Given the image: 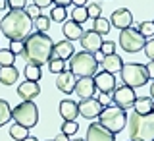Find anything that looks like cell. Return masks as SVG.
Instances as JSON below:
<instances>
[{
  "mask_svg": "<svg viewBox=\"0 0 154 141\" xmlns=\"http://www.w3.org/2000/svg\"><path fill=\"white\" fill-rule=\"evenodd\" d=\"M71 19H73L75 23H85L87 19H89V16H87V6H75L73 12H71Z\"/></svg>",
  "mask_w": 154,
  "mask_h": 141,
  "instance_id": "28",
  "label": "cell"
},
{
  "mask_svg": "<svg viewBox=\"0 0 154 141\" xmlns=\"http://www.w3.org/2000/svg\"><path fill=\"white\" fill-rule=\"evenodd\" d=\"M150 99H154V79H152V85H150Z\"/></svg>",
  "mask_w": 154,
  "mask_h": 141,
  "instance_id": "49",
  "label": "cell"
},
{
  "mask_svg": "<svg viewBox=\"0 0 154 141\" xmlns=\"http://www.w3.org/2000/svg\"><path fill=\"white\" fill-rule=\"evenodd\" d=\"M29 135V130L27 128H23V126H19V124H14V126H10V137L12 139H16V141H23Z\"/></svg>",
  "mask_w": 154,
  "mask_h": 141,
  "instance_id": "26",
  "label": "cell"
},
{
  "mask_svg": "<svg viewBox=\"0 0 154 141\" xmlns=\"http://www.w3.org/2000/svg\"><path fill=\"white\" fill-rule=\"evenodd\" d=\"M144 43L146 39L139 33L137 27H127L119 33V46L125 52H139L141 48H144Z\"/></svg>",
  "mask_w": 154,
  "mask_h": 141,
  "instance_id": "8",
  "label": "cell"
},
{
  "mask_svg": "<svg viewBox=\"0 0 154 141\" xmlns=\"http://www.w3.org/2000/svg\"><path fill=\"white\" fill-rule=\"evenodd\" d=\"M23 141H38V139H37V137H31V135H27V137L23 139Z\"/></svg>",
  "mask_w": 154,
  "mask_h": 141,
  "instance_id": "50",
  "label": "cell"
},
{
  "mask_svg": "<svg viewBox=\"0 0 154 141\" xmlns=\"http://www.w3.org/2000/svg\"><path fill=\"white\" fill-rule=\"evenodd\" d=\"M12 120L23 128L31 130L35 128L37 122H38V108L33 101H23L19 103L16 108H12Z\"/></svg>",
  "mask_w": 154,
  "mask_h": 141,
  "instance_id": "6",
  "label": "cell"
},
{
  "mask_svg": "<svg viewBox=\"0 0 154 141\" xmlns=\"http://www.w3.org/2000/svg\"><path fill=\"white\" fill-rule=\"evenodd\" d=\"M122 79H123V85L131 87V89H137V87H143L148 83V72L146 68L139 62H129V64H123L122 66Z\"/></svg>",
  "mask_w": 154,
  "mask_h": 141,
  "instance_id": "7",
  "label": "cell"
},
{
  "mask_svg": "<svg viewBox=\"0 0 154 141\" xmlns=\"http://www.w3.org/2000/svg\"><path fill=\"white\" fill-rule=\"evenodd\" d=\"M81 46H83L85 52H91V54H94L96 50H100V46H102V35H98V33H94L93 29H89V31H83V35H81Z\"/></svg>",
  "mask_w": 154,
  "mask_h": 141,
  "instance_id": "13",
  "label": "cell"
},
{
  "mask_svg": "<svg viewBox=\"0 0 154 141\" xmlns=\"http://www.w3.org/2000/svg\"><path fill=\"white\" fill-rule=\"evenodd\" d=\"M144 68H146V72H148V79H154V62H150V64H146Z\"/></svg>",
  "mask_w": 154,
  "mask_h": 141,
  "instance_id": "44",
  "label": "cell"
},
{
  "mask_svg": "<svg viewBox=\"0 0 154 141\" xmlns=\"http://www.w3.org/2000/svg\"><path fill=\"white\" fill-rule=\"evenodd\" d=\"M98 124L104 126L106 130H110L114 135L123 132L125 130V124H127V114L125 110L118 108V106L110 104V106H104L102 112L98 114Z\"/></svg>",
  "mask_w": 154,
  "mask_h": 141,
  "instance_id": "5",
  "label": "cell"
},
{
  "mask_svg": "<svg viewBox=\"0 0 154 141\" xmlns=\"http://www.w3.org/2000/svg\"><path fill=\"white\" fill-rule=\"evenodd\" d=\"M77 130H79V124H77L75 120H64V124H62V133H66L67 137L75 135Z\"/></svg>",
  "mask_w": 154,
  "mask_h": 141,
  "instance_id": "32",
  "label": "cell"
},
{
  "mask_svg": "<svg viewBox=\"0 0 154 141\" xmlns=\"http://www.w3.org/2000/svg\"><path fill=\"white\" fill-rule=\"evenodd\" d=\"M52 4H54V6H60V8H66V6L71 4V0H52Z\"/></svg>",
  "mask_w": 154,
  "mask_h": 141,
  "instance_id": "43",
  "label": "cell"
},
{
  "mask_svg": "<svg viewBox=\"0 0 154 141\" xmlns=\"http://www.w3.org/2000/svg\"><path fill=\"white\" fill-rule=\"evenodd\" d=\"M110 19L106 18H96L94 23H93V31L98 33V35H106V33H110Z\"/></svg>",
  "mask_w": 154,
  "mask_h": 141,
  "instance_id": "25",
  "label": "cell"
},
{
  "mask_svg": "<svg viewBox=\"0 0 154 141\" xmlns=\"http://www.w3.org/2000/svg\"><path fill=\"white\" fill-rule=\"evenodd\" d=\"M33 31V19L25 10H10L0 21V33L10 41H25Z\"/></svg>",
  "mask_w": 154,
  "mask_h": 141,
  "instance_id": "2",
  "label": "cell"
},
{
  "mask_svg": "<svg viewBox=\"0 0 154 141\" xmlns=\"http://www.w3.org/2000/svg\"><path fill=\"white\" fill-rule=\"evenodd\" d=\"M35 29H37V33H48V29H50V18L41 14L35 19Z\"/></svg>",
  "mask_w": 154,
  "mask_h": 141,
  "instance_id": "29",
  "label": "cell"
},
{
  "mask_svg": "<svg viewBox=\"0 0 154 141\" xmlns=\"http://www.w3.org/2000/svg\"><path fill=\"white\" fill-rule=\"evenodd\" d=\"M144 54H146V58L150 62H154V39H148L146 43H144Z\"/></svg>",
  "mask_w": 154,
  "mask_h": 141,
  "instance_id": "36",
  "label": "cell"
},
{
  "mask_svg": "<svg viewBox=\"0 0 154 141\" xmlns=\"http://www.w3.org/2000/svg\"><path fill=\"white\" fill-rule=\"evenodd\" d=\"M54 141H69V137H67L66 133H62V132H60V133H58L56 137H54Z\"/></svg>",
  "mask_w": 154,
  "mask_h": 141,
  "instance_id": "45",
  "label": "cell"
},
{
  "mask_svg": "<svg viewBox=\"0 0 154 141\" xmlns=\"http://www.w3.org/2000/svg\"><path fill=\"white\" fill-rule=\"evenodd\" d=\"M98 62L94 60V56L91 52H75L69 58V72L75 77H93L98 72Z\"/></svg>",
  "mask_w": 154,
  "mask_h": 141,
  "instance_id": "4",
  "label": "cell"
},
{
  "mask_svg": "<svg viewBox=\"0 0 154 141\" xmlns=\"http://www.w3.org/2000/svg\"><path fill=\"white\" fill-rule=\"evenodd\" d=\"M85 141H116V135L110 130H106L104 126H100L98 122H93L87 128Z\"/></svg>",
  "mask_w": 154,
  "mask_h": 141,
  "instance_id": "10",
  "label": "cell"
},
{
  "mask_svg": "<svg viewBox=\"0 0 154 141\" xmlns=\"http://www.w3.org/2000/svg\"><path fill=\"white\" fill-rule=\"evenodd\" d=\"M31 4H35V6H38V8H48V6H50V4H52V0H33V2Z\"/></svg>",
  "mask_w": 154,
  "mask_h": 141,
  "instance_id": "42",
  "label": "cell"
},
{
  "mask_svg": "<svg viewBox=\"0 0 154 141\" xmlns=\"http://www.w3.org/2000/svg\"><path fill=\"white\" fill-rule=\"evenodd\" d=\"M152 112H154V103H152Z\"/></svg>",
  "mask_w": 154,
  "mask_h": 141,
  "instance_id": "52",
  "label": "cell"
},
{
  "mask_svg": "<svg viewBox=\"0 0 154 141\" xmlns=\"http://www.w3.org/2000/svg\"><path fill=\"white\" fill-rule=\"evenodd\" d=\"M25 14L31 19H37L42 12H41V8H38V6H35V4H27V6H25Z\"/></svg>",
  "mask_w": 154,
  "mask_h": 141,
  "instance_id": "37",
  "label": "cell"
},
{
  "mask_svg": "<svg viewBox=\"0 0 154 141\" xmlns=\"http://www.w3.org/2000/svg\"><path fill=\"white\" fill-rule=\"evenodd\" d=\"M52 48H54V41L46 33H31L25 41H23V60L25 64H35L42 66L48 64L52 58Z\"/></svg>",
  "mask_w": 154,
  "mask_h": 141,
  "instance_id": "1",
  "label": "cell"
},
{
  "mask_svg": "<svg viewBox=\"0 0 154 141\" xmlns=\"http://www.w3.org/2000/svg\"><path fill=\"white\" fill-rule=\"evenodd\" d=\"M8 6L10 10H25L27 0H8Z\"/></svg>",
  "mask_w": 154,
  "mask_h": 141,
  "instance_id": "39",
  "label": "cell"
},
{
  "mask_svg": "<svg viewBox=\"0 0 154 141\" xmlns=\"http://www.w3.org/2000/svg\"><path fill=\"white\" fill-rule=\"evenodd\" d=\"M93 81H94V87L100 91V93H112L116 89V75L108 74V72H96L93 75Z\"/></svg>",
  "mask_w": 154,
  "mask_h": 141,
  "instance_id": "14",
  "label": "cell"
},
{
  "mask_svg": "<svg viewBox=\"0 0 154 141\" xmlns=\"http://www.w3.org/2000/svg\"><path fill=\"white\" fill-rule=\"evenodd\" d=\"M62 33H64V37L67 41H79L81 35H83V27H81L79 23H75L73 19H69V21H64Z\"/></svg>",
  "mask_w": 154,
  "mask_h": 141,
  "instance_id": "21",
  "label": "cell"
},
{
  "mask_svg": "<svg viewBox=\"0 0 154 141\" xmlns=\"http://www.w3.org/2000/svg\"><path fill=\"white\" fill-rule=\"evenodd\" d=\"M16 54L10 48H0V66H14Z\"/></svg>",
  "mask_w": 154,
  "mask_h": 141,
  "instance_id": "30",
  "label": "cell"
},
{
  "mask_svg": "<svg viewBox=\"0 0 154 141\" xmlns=\"http://www.w3.org/2000/svg\"><path fill=\"white\" fill-rule=\"evenodd\" d=\"M41 75H42L41 66H35V64H27L25 66V77H27L29 81H37V83H38Z\"/></svg>",
  "mask_w": 154,
  "mask_h": 141,
  "instance_id": "27",
  "label": "cell"
},
{
  "mask_svg": "<svg viewBox=\"0 0 154 141\" xmlns=\"http://www.w3.org/2000/svg\"><path fill=\"white\" fill-rule=\"evenodd\" d=\"M60 116L64 120H75L79 116V106H77L75 101H69V99L62 101L60 103Z\"/></svg>",
  "mask_w": 154,
  "mask_h": 141,
  "instance_id": "20",
  "label": "cell"
},
{
  "mask_svg": "<svg viewBox=\"0 0 154 141\" xmlns=\"http://www.w3.org/2000/svg\"><path fill=\"white\" fill-rule=\"evenodd\" d=\"M87 2H89V0H71V4H75V6H85Z\"/></svg>",
  "mask_w": 154,
  "mask_h": 141,
  "instance_id": "48",
  "label": "cell"
},
{
  "mask_svg": "<svg viewBox=\"0 0 154 141\" xmlns=\"http://www.w3.org/2000/svg\"><path fill=\"white\" fill-rule=\"evenodd\" d=\"M48 70L52 72V74H62V72L66 70V62L60 60V58H50V62H48Z\"/></svg>",
  "mask_w": 154,
  "mask_h": 141,
  "instance_id": "34",
  "label": "cell"
},
{
  "mask_svg": "<svg viewBox=\"0 0 154 141\" xmlns=\"http://www.w3.org/2000/svg\"><path fill=\"white\" fill-rule=\"evenodd\" d=\"M100 66L104 68V72H108V74L116 75L118 72H122L123 60H122V56H118V54L114 52V54H108V56H104V60L100 62Z\"/></svg>",
  "mask_w": 154,
  "mask_h": 141,
  "instance_id": "19",
  "label": "cell"
},
{
  "mask_svg": "<svg viewBox=\"0 0 154 141\" xmlns=\"http://www.w3.org/2000/svg\"><path fill=\"white\" fill-rule=\"evenodd\" d=\"M98 103L102 106H110V104H112V95H110V93H100L98 95Z\"/></svg>",
  "mask_w": 154,
  "mask_h": 141,
  "instance_id": "41",
  "label": "cell"
},
{
  "mask_svg": "<svg viewBox=\"0 0 154 141\" xmlns=\"http://www.w3.org/2000/svg\"><path fill=\"white\" fill-rule=\"evenodd\" d=\"M19 77V72L16 66H0V83L2 85H14Z\"/></svg>",
  "mask_w": 154,
  "mask_h": 141,
  "instance_id": "22",
  "label": "cell"
},
{
  "mask_svg": "<svg viewBox=\"0 0 154 141\" xmlns=\"http://www.w3.org/2000/svg\"><path fill=\"white\" fill-rule=\"evenodd\" d=\"M8 0H0V12H4V10H8Z\"/></svg>",
  "mask_w": 154,
  "mask_h": 141,
  "instance_id": "47",
  "label": "cell"
},
{
  "mask_svg": "<svg viewBox=\"0 0 154 141\" xmlns=\"http://www.w3.org/2000/svg\"><path fill=\"white\" fill-rule=\"evenodd\" d=\"M69 141H85V139H81V137H75V139H69Z\"/></svg>",
  "mask_w": 154,
  "mask_h": 141,
  "instance_id": "51",
  "label": "cell"
},
{
  "mask_svg": "<svg viewBox=\"0 0 154 141\" xmlns=\"http://www.w3.org/2000/svg\"><path fill=\"white\" fill-rule=\"evenodd\" d=\"M46 141H54V139H46Z\"/></svg>",
  "mask_w": 154,
  "mask_h": 141,
  "instance_id": "53",
  "label": "cell"
},
{
  "mask_svg": "<svg viewBox=\"0 0 154 141\" xmlns=\"http://www.w3.org/2000/svg\"><path fill=\"white\" fill-rule=\"evenodd\" d=\"M75 54V48L71 45V41L67 39H62V41L54 43V48H52V58H60V60H69L71 56Z\"/></svg>",
  "mask_w": 154,
  "mask_h": 141,
  "instance_id": "16",
  "label": "cell"
},
{
  "mask_svg": "<svg viewBox=\"0 0 154 141\" xmlns=\"http://www.w3.org/2000/svg\"><path fill=\"white\" fill-rule=\"evenodd\" d=\"M12 120V106L8 104V101L0 99V128L6 126Z\"/></svg>",
  "mask_w": 154,
  "mask_h": 141,
  "instance_id": "24",
  "label": "cell"
},
{
  "mask_svg": "<svg viewBox=\"0 0 154 141\" xmlns=\"http://www.w3.org/2000/svg\"><path fill=\"white\" fill-rule=\"evenodd\" d=\"M110 25L116 27V29H119V31L131 27L133 25V14L129 12L127 8H118L112 16H110Z\"/></svg>",
  "mask_w": 154,
  "mask_h": 141,
  "instance_id": "12",
  "label": "cell"
},
{
  "mask_svg": "<svg viewBox=\"0 0 154 141\" xmlns=\"http://www.w3.org/2000/svg\"><path fill=\"white\" fill-rule=\"evenodd\" d=\"M77 106H79V114L83 116V118H87V120H94V118H98V114L102 112V108H104V106L98 103V99H94V97L81 101V103L77 104Z\"/></svg>",
  "mask_w": 154,
  "mask_h": 141,
  "instance_id": "11",
  "label": "cell"
},
{
  "mask_svg": "<svg viewBox=\"0 0 154 141\" xmlns=\"http://www.w3.org/2000/svg\"><path fill=\"white\" fill-rule=\"evenodd\" d=\"M66 18H67V12H66V8L54 6V8L50 10V19H52V21H58V23H64V21H66Z\"/></svg>",
  "mask_w": 154,
  "mask_h": 141,
  "instance_id": "33",
  "label": "cell"
},
{
  "mask_svg": "<svg viewBox=\"0 0 154 141\" xmlns=\"http://www.w3.org/2000/svg\"><path fill=\"white\" fill-rule=\"evenodd\" d=\"M100 14H102V8L98 6V4H89L87 6V16L89 18H93V19H96V18H100Z\"/></svg>",
  "mask_w": 154,
  "mask_h": 141,
  "instance_id": "35",
  "label": "cell"
},
{
  "mask_svg": "<svg viewBox=\"0 0 154 141\" xmlns=\"http://www.w3.org/2000/svg\"><path fill=\"white\" fill-rule=\"evenodd\" d=\"M17 95L21 97L23 101H33L35 97L41 95V87H38L37 81H29V79H25L23 83L17 85Z\"/></svg>",
  "mask_w": 154,
  "mask_h": 141,
  "instance_id": "18",
  "label": "cell"
},
{
  "mask_svg": "<svg viewBox=\"0 0 154 141\" xmlns=\"http://www.w3.org/2000/svg\"><path fill=\"white\" fill-rule=\"evenodd\" d=\"M152 103H154V99H150V97H141V99L137 97L133 110L137 114H148V112H152Z\"/></svg>",
  "mask_w": 154,
  "mask_h": 141,
  "instance_id": "23",
  "label": "cell"
},
{
  "mask_svg": "<svg viewBox=\"0 0 154 141\" xmlns=\"http://www.w3.org/2000/svg\"><path fill=\"white\" fill-rule=\"evenodd\" d=\"M75 75L71 74L69 70H64L62 74H58V79H56V87L62 91L64 95H71L73 93V87H75Z\"/></svg>",
  "mask_w": 154,
  "mask_h": 141,
  "instance_id": "17",
  "label": "cell"
},
{
  "mask_svg": "<svg viewBox=\"0 0 154 141\" xmlns=\"http://www.w3.org/2000/svg\"><path fill=\"white\" fill-rule=\"evenodd\" d=\"M93 56H94V60H96V62H98V64H100V62H102V60H104V54H102V52H100V50H96V52H94V54H93Z\"/></svg>",
  "mask_w": 154,
  "mask_h": 141,
  "instance_id": "46",
  "label": "cell"
},
{
  "mask_svg": "<svg viewBox=\"0 0 154 141\" xmlns=\"http://www.w3.org/2000/svg\"><path fill=\"white\" fill-rule=\"evenodd\" d=\"M114 48L116 45L112 41H102V46H100V52H102L104 56H108V54H114Z\"/></svg>",
  "mask_w": 154,
  "mask_h": 141,
  "instance_id": "38",
  "label": "cell"
},
{
  "mask_svg": "<svg viewBox=\"0 0 154 141\" xmlns=\"http://www.w3.org/2000/svg\"><path fill=\"white\" fill-rule=\"evenodd\" d=\"M135 101H137V95H135V89L127 85H122V87H116L114 89V95H112V104L118 106L122 110H129L133 108Z\"/></svg>",
  "mask_w": 154,
  "mask_h": 141,
  "instance_id": "9",
  "label": "cell"
},
{
  "mask_svg": "<svg viewBox=\"0 0 154 141\" xmlns=\"http://www.w3.org/2000/svg\"><path fill=\"white\" fill-rule=\"evenodd\" d=\"M10 50L14 54H21L23 52V41H10Z\"/></svg>",
  "mask_w": 154,
  "mask_h": 141,
  "instance_id": "40",
  "label": "cell"
},
{
  "mask_svg": "<svg viewBox=\"0 0 154 141\" xmlns=\"http://www.w3.org/2000/svg\"><path fill=\"white\" fill-rule=\"evenodd\" d=\"M129 141H154V112L127 116Z\"/></svg>",
  "mask_w": 154,
  "mask_h": 141,
  "instance_id": "3",
  "label": "cell"
},
{
  "mask_svg": "<svg viewBox=\"0 0 154 141\" xmlns=\"http://www.w3.org/2000/svg\"><path fill=\"white\" fill-rule=\"evenodd\" d=\"M137 29H139V33H141L144 39H150V37L154 35V19H152V21H143V23H139Z\"/></svg>",
  "mask_w": 154,
  "mask_h": 141,
  "instance_id": "31",
  "label": "cell"
},
{
  "mask_svg": "<svg viewBox=\"0 0 154 141\" xmlns=\"http://www.w3.org/2000/svg\"><path fill=\"white\" fill-rule=\"evenodd\" d=\"M96 87H94V81L93 77H79V79L75 81V87H73V93L79 97L81 101L85 99H91V97L94 95Z\"/></svg>",
  "mask_w": 154,
  "mask_h": 141,
  "instance_id": "15",
  "label": "cell"
}]
</instances>
